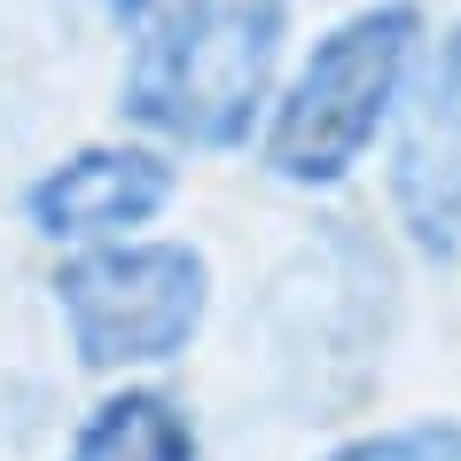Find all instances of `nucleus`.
<instances>
[{
    "label": "nucleus",
    "mask_w": 461,
    "mask_h": 461,
    "mask_svg": "<svg viewBox=\"0 0 461 461\" xmlns=\"http://www.w3.org/2000/svg\"><path fill=\"white\" fill-rule=\"evenodd\" d=\"M290 71V0H180L125 32L118 118L165 149H250Z\"/></svg>",
    "instance_id": "f257e3e1"
},
{
    "label": "nucleus",
    "mask_w": 461,
    "mask_h": 461,
    "mask_svg": "<svg viewBox=\"0 0 461 461\" xmlns=\"http://www.w3.org/2000/svg\"><path fill=\"white\" fill-rule=\"evenodd\" d=\"M422 40H430V24L414 0H360L337 24H321L313 48L274 86V110L258 125V172L305 195L344 188L384 149Z\"/></svg>",
    "instance_id": "f03ea898"
},
{
    "label": "nucleus",
    "mask_w": 461,
    "mask_h": 461,
    "mask_svg": "<svg viewBox=\"0 0 461 461\" xmlns=\"http://www.w3.org/2000/svg\"><path fill=\"white\" fill-rule=\"evenodd\" d=\"M55 313L86 367H165L180 360L212 321V258L195 243L125 235V243L63 250L55 267Z\"/></svg>",
    "instance_id": "7ed1b4c3"
},
{
    "label": "nucleus",
    "mask_w": 461,
    "mask_h": 461,
    "mask_svg": "<svg viewBox=\"0 0 461 461\" xmlns=\"http://www.w3.org/2000/svg\"><path fill=\"white\" fill-rule=\"evenodd\" d=\"M391 219L414 258L461 267V24L430 32L384 133Z\"/></svg>",
    "instance_id": "20e7f679"
},
{
    "label": "nucleus",
    "mask_w": 461,
    "mask_h": 461,
    "mask_svg": "<svg viewBox=\"0 0 461 461\" xmlns=\"http://www.w3.org/2000/svg\"><path fill=\"white\" fill-rule=\"evenodd\" d=\"M180 195V165L165 141H86L71 157H55L40 180L24 188V227L55 250H86V243H125L172 212Z\"/></svg>",
    "instance_id": "39448f33"
},
{
    "label": "nucleus",
    "mask_w": 461,
    "mask_h": 461,
    "mask_svg": "<svg viewBox=\"0 0 461 461\" xmlns=\"http://www.w3.org/2000/svg\"><path fill=\"white\" fill-rule=\"evenodd\" d=\"M63 461H195V422L172 391L125 384V391L86 407V422H78Z\"/></svg>",
    "instance_id": "423d86ee"
},
{
    "label": "nucleus",
    "mask_w": 461,
    "mask_h": 461,
    "mask_svg": "<svg viewBox=\"0 0 461 461\" xmlns=\"http://www.w3.org/2000/svg\"><path fill=\"white\" fill-rule=\"evenodd\" d=\"M321 461H461V422H399V430H367L329 446Z\"/></svg>",
    "instance_id": "0eeeda50"
},
{
    "label": "nucleus",
    "mask_w": 461,
    "mask_h": 461,
    "mask_svg": "<svg viewBox=\"0 0 461 461\" xmlns=\"http://www.w3.org/2000/svg\"><path fill=\"white\" fill-rule=\"evenodd\" d=\"M165 8H180V0H102V16H110V32H141L149 16H165Z\"/></svg>",
    "instance_id": "6e6552de"
}]
</instances>
